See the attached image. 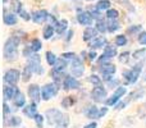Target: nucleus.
Masks as SVG:
<instances>
[{"label": "nucleus", "mask_w": 146, "mask_h": 128, "mask_svg": "<svg viewBox=\"0 0 146 128\" xmlns=\"http://www.w3.org/2000/svg\"><path fill=\"white\" fill-rule=\"evenodd\" d=\"M145 53H146V49L142 48V49H139V50H135L133 54H132V58L133 59H141L145 56Z\"/></svg>", "instance_id": "58836bf2"}, {"label": "nucleus", "mask_w": 146, "mask_h": 128, "mask_svg": "<svg viewBox=\"0 0 146 128\" xmlns=\"http://www.w3.org/2000/svg\"><path fill=\"white\" fill-rule=\"evenodd\" d=\"M73 103H74V99L72 97V96H67V97H64L63 100H62V108H71L73 105Z\"/></svg>", "instance_id": "473e14b6"}, {"label": "nucleus", "mask_w": 146, "mask_h": 128, "mask_svg": "<svg viewBox=\"0 0 146 128\" xmlns=\"http://www.w3.org/2000/svg\"><path fill=\"white\" fill-rule=\"evenodd\" d=\"M100 73L104 76V77H111L114 73L117 72V67L114 64H110V63H105V64H101V67L99 68Z\"/></svg>", "instance_id": "2eb2a0df"}, {"label": "nucleus", "mask_w": 146, "mask_h": 128, "mask_svg": "<svg viewBox=\"0 0 146 128\" xmlns=\"http://www.w3.org/2000/svg\"><path fill=\"white\" fill-rule=\"evenodd\" d=\"M105 48L106 46V38L104 36H99V37H95L94 40H91L90 42V48L91 49H100V48Z\"/></svg>", "instance_id": "f3484780"}, {"label": "nucleus", "mask_w": 146, "mask_h": 128, "mask_svg": "<svg viewBox=\"0 0 146 128\" xmlns=\"http://www.w3.org/2000/svg\"><path fill=\"white\" fill-rule=\"evenodd\" d=\"M95 58H96V53L95 51H90V53H88V59H90V60H94Z\"/></svg>", "instance_id": "6e6d98bb"}, {"label": "nucleus", "mask_w": 146, "mask_h": 128, "mask_svg": "<svg viewBox=\"0 0 146 128\" xmlns=\"http://www.w3.org/2000/svg\"><path fill=\"white\" fill-rule=\"evenodd\" d=\"M21 38H22L21 36H15L14 33L7 40L4 45V50H3L4 59L7 62H13L18 58V45L21 44Z\"/></svg>", "instance_id": "f257e3e1"}, {"label": "nucleus", "mask_w": 146, "mask_h": 128, "mask_svg": "<svg viewBox=\"0 0 146 128\" xmlns=\"http://www.w3.org/2000/svg\"><path fill=\"white\" fill-rule=\"evenodd\" d=\"M13 104H14V106H17V108H23L26 104V97L25 95H23V92H18L17 96H15L14 99H13Z\"/></svg>", "instance_id": "412c9836"}, {"label": "nucleus", "mask_w": 146, "mask_h": 128, "mask_svg": "<svg viewBox=\"0 0 146 128\" xmlns=\"http://www.w3.org/2000/svg\"><path fill=\"white\" fill-rule=\"evenodd\" d=\"M36 104L31 103L28 104V105H26L25 108H23V114H25L26 117H28V118H32L35 119L36 115H37V108H36Z\"/></svg>", "instance_id": "dca6fc26"}, {"label": "nucleus", "mask_w": 146, "mask_h": 128, "mask_svg": "<svg viewBox=\"0 0 146 128\" xmlns=\"http://www.w3.org/2000/svg\"><path fill=\"white\" fill-rule=\"evenodd\" d=\"M19 88L17 86H13V85H7L4 86V90H3V95H4L5 101L7 100H13V99L17 96V94L19 92Z\"/></svg>", "instance_id": "ddd939ff"}, {"label": "nucleus", "mask_w": 146, "mask_h": 128, "mask_svg": "<svg viewBox=\"0 0 146 128\" xmlns=\"http://www.w3.org/2000/svg\"><path fill=\"white\" fill-rule=\"evenodd\" d=\"M28 96H30L31 101H32L33 104H36L37 105L38 103L41 101V88L38 87L36 83H32V85L28 86Z\"/></svg>", "instance_id": "9d476101"}, {"label": "nucleus", "mask_w": 146, "mask_h": 128, "mask_svg": "<svg viewBox=\"0 0 146 128\" xmlns=\"http://www.w3.org/2000/svg\"><path fill=\"white\" fill-rule=\"evenodd\" d=\"M91 15H92V18L94 19H101V14H100V10L99 9H94V10H91Z\"/></svg>", "instance_id": "09e8293b"}, {"label": "nucleus", "mask_w": 146, "mask_h": 128, "mask_svg": "<svg viewBox=\"0 0 146 128\" xmlns=\"http://www.w3.org/2000/svg\"><path fill=\"white\" fill-rule=\"evenodd\" d=\"M115 45L117 46H126L127 45V36L118 35L115 37Z\"/></svg>", "instance_id": "c9c22d12"}, {"label": "nucleus", "mask_w": 146, "mask_h": 128, "mask_svg": "<svg viewBox=\"0 0 146 128\" xmlns=\"http://www.w3.org/2000/svg\"><path fill=\"white\" fill-rule=\"evenodd\" d=\"M19 15H21V17H22L23 19H25V21H30V19H32V15H30V14H28L27 12H26V10H23V9L21 10Z\"/></svg>", "instance_id": "8fccbe9b"}, {"label": "nucleus", "mask_w": 146, "mask_h": 128, "mask_svg": "<svg viewBox=\"0 0 146 128\" xmlns=\"http://www.w3.org/2000/svg\"><path fill=\"white\" fill-rule=\"evenodd\" d=\"M98 127V124H96V122H91V123H88V124H86L83 128H96Z\"/></svg>", "instance_id": "864d4df0"}, {"label": "nucleus", "mask_w": 146, "mask_h": 128, "mask_svg": "<svg viewBox=\"0 0 146 128\" xmlns=\"http://www.w3.org/2000/svg\"><path fill=\"white\" fill-rule=\"evenodd\" d=\"M10 5H12L13 12L18 13V14H19L21 10L23 9V8H22V3H21L19 0H10Z\"/></svg>", "instance_id": "2f4dec72"}, {"label": "nucleus", "mask_w": 146, "mask_h": 128, "mask_svg": "<svg viewBox=\"0 0 146 128\" xmlns=\"http://www.w3.org/2000/svg\"><path fill=\"white\" fill-rule=\"evenodd\" d=\"M145 95V88H139L137 91H135V92H132L131 94V99L132 100H137V99H140V97H142V96Z\"/></svg>", "instance_id": "4c0bfd02"}, {"label": "nucleus", "mask_w": 146, "mask_h": 128, "mask_svg": "<svg viewBox=\"0 0 146 128\" xmlns=\"http://www.w3.org/2000/svg\"><path fill=\"white\" fill-rule=\"evenodd\" d=\"M103 55L106 56L108 59H111V58H114V56H117V49H115V46L106 45L105 48H104Z\"/></svg>", "instance_id": "4be33fe9"}, {"label": "nucleus", "mask_w": 146, "mask_h": 128, "mask_svg": "<svg viewBox=\"0 0 146 128\" xmlns=\"http://www.w3.org/2000/svg\"><path fill=\"white\" fill-rule=\"evenodd\" d=\"M27 67L30 68L33 73H36V74H38V76H41L44 73V68H42V65H41V58L37 53L32 54V55L28 58Z\"/></svg>", "instance_id": "7ed1b4c3"}, {"label": "nucleus", "mask_w": 146, "mask_h": 128, "mask_svg": "<svg viewBox=\"0 0 146 128\" xmlns=\"http://www.w3.org/2000/svg\"><path fill=\"white\" fill-rule=\"evenodd\" d=\"M142 78H144V81H146V68H145V72H144V77H142Z\"/></svg>", "instance_id": "13d9d810"}, {"label": "nucleus", "mask_w": 146, "mask_h": 128, "mask_svg": "<svg viewBox=\"0 0 146 128\" xmlns=\"http://www.w3.org/2000/svg\"><path fill=\"white\" fill-rule=\"evenodd\" d=\"M32 21L35 23H37V25H41V23H44L48 18H50V15H49V13L46 12V10H37V12H33L32 14Z\"/></svg>", "instance_id": "4468645a"}, {"label": "nucleus", "mask_w": 146, "mask_h": 128, "mask_svg": "<svg viewBox=\"0 0 146 128\" xmlns=\"http://www.w3.org/2000/svg\"><path fill=\"white\" fill-rule=\"evenodd\" d=\"M31 49H32L33 53H37V51L41 50V48H42V44H41V41L38 40V38H33L32 41H31Z\"/></svg>", "instance_id": "c85d7f7f"}, {"label": "nucleus", "mask_w": 146, "mask_h": 128, "mask_svg": "<svg viewBox=\"0 0 146 128\" xmlns=\"http://www.w3.org/2000/svg\"><path fill=\"white\" fill-rule=\"evenodd\" d=\"M106 81H108V86L109 87H115L118 88L119 87V83H121V81L118 80V78H113V77H106Z\"/></svg>", "instance_id": "f704fd0d"}, {"label": "nucleus", "mask_w": 146, "mask_h": 128, "mask_svg": "<svg viewBox=\"0 0 146 128\" xmlns=\"http://www.w3.org/2000/svg\"><path fill=\"white\" fill-rule=\"evenodd\" d=\"M4 1H7V0H4Z\"/></svg>", "instance_id": "052dcab7"}, {"label": "nucleus", "mask_w": 146, "mask_h": 128, "mask_svg": "<svg viewBox=\"0 0 146 128\" xmlns=\"http://www.w3.org/2000/svg\"><path fill=\"white\" fill-rule=\"evenodd\" d=\"M131 53L129 51H124V53H122L121 55H119V62L121 63H127V62L129 60V58H131Z\"/></svg>", "instance_id": "37998d69"}, {"label": "nucleus", "mask_w": 146, "mask_h": 128, "mask_svg": "<svg viewBox=\"0 0 146 128\" xmlns=\"http://www.w3.org/2000/svg\"><path fill=\"white\" fill-rule=\"evenodd\" d=\"M119 28H121V26H119V23L117 22V19L110 21V22L108 23V31L109 32H115V31L119 30Z\"/></svg>", "instance_id": "72a5a7b5"}, {"label": "nucleus", "mask_w": 146, "mask_h": 128, "mask_svg": "<svg viewBox=\"0 0 146 128\" xmlns=\"http://www.w3.org/2000/svg\"><path fill=\"white\" fill-rule=\"evenodd\" d=\"M127 94V88L124 87V86H119L118 88H115V91H114V94L110 96V97L106 99L105 104L108 106H114L118 104V101L121 100V97H123L124 95Z\"/></svg>", "instance_id": "423d86ee"}, {"label": "nucleus", "mask_w": 146, "mask_h": 128, "mask_svg": "<svg viewBox=\"0 0 146 128\" xmlns=\"http://www.w3.org/2000/svg\"><path fill=\"white\" fill-rule=\"evenodd\" d=\"M58 90H59V87L55 82L45 85L41 88V97H42V100H45V101L50 100L51 97H54V96L58 94Z\"/></svg>", "instance_id": "39448f33"}, {"label": "nucleus", "mask_w": 146, "mask_h": 128, "mask_svg": "<svg viewBox=\"0 0 146 128\" xmlns=\"http://www.w3.org/2000/svg\"><path fill=\"white\" fill-rule=\"evenodd\" d=\"M96 9L101 10H109L110 9V1L109 0H100V1L96 4Z\"/></svg>", "instance_id": "bb28decb"}, {"label": "nucleus", "mask_w": 146, "mask_h": 128, "mask_svg": "<svg viewBox=\"0 0 146 128\" xmlns=\"http://www.w3.org/2000/svg\"><path fill=\"white\" fill-rule=\"evenodd\" d=\"M67 26H68L67 19H62V21H59L55 26H53V27L55 28V31H56V33H58V35H63L64 31L67 30Z\"/></svg>", "instance_id": "b1692460"}, {"label": "nucleus", "mask_w": 146, "mask_h": 128, "mask_svg": "<svg viewBox=\"0 0 146 128\" xmlns=\"http://www.w3.org/2000/svg\"><path fill=\"white\" fill-rule=\"evenodd\" d=\"M99 113H100V110L98 109V106L92 105L90 106V108L86 110V117H87L88 119H95V118H99Z\"/></svg>", "instance_id": "5701e85b"}, {"label": "nucleus", "mask_w": 146, "mask_h": 128, "mask_svg": "<svg viewBox=\"0 0 146 128\" xmlns=\"http://www.w3.org/2000/svg\"><path fill=\"white\" fill-rule=\"evenodd\" d=\"M19 77H22V73L18 69H8L4 73V82L8 83V85L15 86L19 81Z\"/></svg>", "instance_id": "6e6552de"}, {"label": "nucleus", "mask_w": 146, "mask_h": 128, "mask_svg": "<svg viewBox=\"0 0 146 128\" xmlns=\"http://www.w3.org/2000/svg\"><path fill=\"white\" fill-rule=\"evenodd\" d=\"M106 113H108V108H106V106L101 108V109H100V113H99V118H103V117L105 115Z\"/></svg>", "instance_id": "603ef678"}, {"label": "nucleus", "mask_w": 146, "mask_h": 128, "mask_svg": "<svg viewBox=\"0 0 146 128\" xmlns=\"http://www.w3.org/2000/svg\"><path fill=\"white\" fill-rule=\"evenodd\" d=\"M81 87L80 81L76 77H72V76H67L63 81V88L64 90H77V88Z\"/></svg>", "instance_id": "9b49d317"}, {"label": "nucleus", "mask_w": 146, "mask_h": 128, "mask_svg": "<svg viewBox=\"0 0 146 128\" xmlns=\"http://www.w3.org/2000/svg\"><path fill=\"white\" fill-rule=\"evenodd\" d=\"M35 122H36V126L37 128H42V124H44V115H41V114H37L35 118Z\"/></svg>", "instance_id": "a18cd8bd"}, {"label": "nucleus", "mask_w": 146, "mask_h": 128, "mask_svg": "<svg viewBox=\"0 0 146 128\" xmlns=\"http://www.w3.org/2000/svg\"><path fill=\"white\" fill-rule=\"evenodd\" d=\"M10 111V109H9V106H8V104H7V101H4V104H3V113H4V117L7 115L8 113Z\"/></svg>", "instance_id": "3c124183"}, {"label": "nucleus", "mask_w": 146, "mask_h": 128, "mask_svg": "<svg viewBox=\"0 0 146 128\" xmlns=\"http://www.w3.org/2000/svg\"><path fill=\"white\" fill-rule=\"evenodd\" d=\"M32 70L30 69V68L26 65L25 68H23V70H22V81L23 82H28V81L31 80V76H32Z\"/></svg>", "instance_id": "cd10ccee"}, {"label": "nucleus", "mask_w": 146, "mask_h": 128, "mask_svg": "<svg viewBox=\"0 0 146 128\" xmlns=\"http://www.w3.org/2000/svg\"><path fill=\"white\" fill-rule=\"evenodd\" d=\"M56 60H58V58H56V55L54 53H51V51H48V53H46V62H48L49 65L54 67L56 63Z\"/></svg>", "instance_id": "7c9ffc66"}, {"label": "nucleus", "mask_w": 146, "mask_h": 128, "mask_svg": "<svg viewBox=\"0 0 146 128\" xmlns=\"http://www.w3.org/2000/svg\"><path fill=\"white\" fill-rule=\"evenodd\" d=\"M85 72V67H83V62L80 56H76L71 62V73L73 77H81Z\"/></svg>", "instance_id": "0eeeda50"}, {"label": "nucleus", "mask_w": 146, "mask_h": 128, "mask_svg": "<svg viewBox=\"0 0 146 128\" xmlns=\"http://www.w3.org/2000/svg\"><path fill=\"white\" fill-rule=\"evenodd\" d=\"M88 82H91L92 85H95V86H100L101 85V78L98 77L96 74H91L90 77H88Z\"/></svg>", "instance_id": "a19ab883"}, {"label": "nucleus", "mask_w": 146, "mask_h": 128, "mask_svg": "<svg viewBox=\"0 0 146 128\" xmlns=\"http://www.w3.org/2000/svg\"><path fill=\"white\" fill-rule=\"evenodd\" d=\"M106 90L103 87V85L100 86H95L91 91V97L95 103H103V101H106Z\"/></svg>", "instance_id": "1a4fd4ad"}, {"label": "nucleus", "mask_w": 146, "mask_h": 128, "mask_svg": "<svg viewBox=\"0 0 146 128\" xmlns=\"http://www.w3.org/2000/svg\"><path fill=\"white\" fill-rule=\"evenodd\" d=\"M76 56H77V55H76L74 53H63V54H62V58L66 59V60H71V62L76 58Z\"/></svg>", "instance_id": "49530a36"}, {"label": "nucleus", "mask_w": 146, "mask_h": 128, "mask_svg": "<svg viewBox=\"0 0 146 128\" xmlns=\"http://www.w3.org/2000/svg\"><path fill=\"white\" fill-rule=\"evenodd\" d=\"M67 60L66 59H63V58H60V59H58L56 60V63H55V65H54V69H56V70H60V72H64V69L67 68Z\"/></svg>", "instance_id": "393cba45"}, {"label": "nucleus", "mask_w": 146, "mask_h": 128, "mask_svg": "<svg viewBox=\"0 0 146 128\" xmlns=\"http://www.w3.org/2000/svg\"><path fill=\"white\" fill-rule=\"evenodd\" d=\"M137 32H142L141 26H139V25L131 26V27H128V30H127V33H137Z\"/></svg>", "instance_id": "c03bdc74"}, {"label": "nucleus", "mask_w": 146, "mask_h": 128, "mask_svg": "<svg viewBox=\"0 0 146 128\" xmlns=\"http://www.w3.org/2000/svg\"><path fill=\"white\" fill-rule=\"evenodd\" d=\"M139 42L141 45H146V31H142L139 33Z\"/></svg>", "instance_id": "de8ad7c7"}, {"label": "nucleus", "mask_w": 146, "mask_h": 128, "mask_svg": "<svg viewBox=\"0 0 146 128\" xmlns=\"http://www.w3.org/2000/svg\"><path fill=\"white\" fill-rule=\"evenodd\" d=\"M142 67H144V62H139L137 64L133 65L132 69H126L122 73V77L126 80V85H133L137 82L140 74L142 72Z\"/></svg>", "instance_id": "f03ea898"}, {"label": "nucleus", "mask_w": 146, "mask_h": 128, "mask_svg": "<svg viewBox=\"0 0 146 128\" xmlns=\"http://www.w3.org/2000/svg\"><path fill=\"white\" fill-rule=\"evenodd\" d=\"M3 21H4V23L7 26L17 25V17H15V14H13V13H9V14H8V13L5 12V9H4V17H3Z\"/></svg>", "instance_id": "aec40b11"}, {"label": "nucleus", "mask_w": 146, "mask_h": 128, "mask_svg": "<svg viewBox=\"0 0 146 128\" xmlns=\"http://www.w3.org/2000/svg\"><path fill=\"white\" fill-rule=\"evenodd\" d=\"M77 21L80 25L82 26H91L92 25V15H91L90 12H81L80 9H78V13H77Z\"/></svg>", "instance_id": "f8f14e48"}, {"label": "nucleus", "mask_w": 146, "mask_h": 128, "mask_svg": "<svg viewBox=\"0 0 146 128\" xmlns=\"http://www.w3.org/2000/svg\"><path fill=\"white\" fill-rule=\"evenodd\" d=\"M45 117L50 126H58L62 122V119H63L64 114L62 113L59 109H49V110H46Z\"/></svg>", "instance_id": "20e7f679"}, {"label": "nucleus", "mask_w": 146, "mask_h": 128, "mask_svg": "<svg viewBox=\"0 0 146 128\" xmlns=\"http://www.w3.org/2000/svg\"><path fill=\"white\" fill-rule=\"evenodd\" d=\"M42 35H44V38H46V40H49V38L51 37V36L54 35V27L51 25H48V26H45V28H44V32H42Z\"/></svg>", "instance_id": "c756f323"}, {"label": "nucleus", "mask_w": 146, "mask_h": 128, "mask_svg": "<svg viewBox=\"0 0 146 128\" xmlns=\"http://www.w3.org/2000/svg\"><path fill=\"white\" fill-rule=\"evenodd\" d=\"M50 77L53 78V81L56 85H59V83H62V81H64V78H66L67 76L64 74V72H60V70H56L53 68V69L50 70Z\"/></svg>", "instance_id": "a211bd4d"}, {"label": "nucleus", "mask_w": 146, "mask_h": 128, "mask_svg": "<svg viewBox=\"0 0 146 128\" xmlns=\"http://www.w3.org/2000/svg\"><path fill=\"white\" fill-rule=\"evenodd\" d=\"M87 1H92V0H87Z\"/></svg>", "instance_id": "bf43d9fd"}, {"label": "nucleus", "mask_w": 146, "mask_h": 128, "mask_svg": "<svg viewBox=\"0 0 146 128\" xmlns=\"http://www.w3.org/2000/svg\"><path fill=\"white\" fill-rule=\"evenodd\" d=\"M96 30H98L99 32H101V33L106 32V31H108V23H106L103 18H101V19H99L98 23H96Z\"/></svg>", "instance_id": "a878e982"}, {"label": "nucleus", "mask_w": 146, "mask_h": 128, "mask_svg": "<svg viewBox=\"0 0 146 128\" xmlns=\"http://www.w3.org/2000/svg\"><path fill=\"white\" fill-rule=\"evenodd\" d=\"M124 106H126V103H119L115 105V109H123Z\"/></svg>", "instance_id": "4d7b16f0"}, {"label": "nucleus", "mask_w": 146, "mask_h": 128, "mask_svg": "<svg viewBox=\"0 0 146 128\" xmlns=\"http://www.w3.org/2000/svg\"><path fill=\"white\" fill-rule=\"evenodd\" d=\"M21 123H22V119L19 118V117H10L9 118V126L10 127H18L21 126Z\"/></svg>", "instance_id": "e433bc0d"}, {"label": "nucleus", "mask_w": 146, "mask_h": 128, "mask_svg": "<svg viewBox=\"0 0 146 128\" xmlns=\"http://www.w3.org/2000/svg\"><path fill=\"white\" fill-rule=\"evenodd\" d=\"M72 37H73V31H72V30H69V31H68V33H67L66 40H67V41H71V40H72Z\"/></svg>", "instance_id": "5fc2aeb1"}, {"label": "nucleus", "mask_w": 146, "mask_h": 128, "mask_svg": "<svg viewBox=\"0 0 146 128\" xmlns=\"http://www.w3.org/2000/svg\"><path fill=\"white\" fill-rule=\"evenodd\" d=\"M99 31L96 30V28L94 27H87L85 31H83V41H90V40H94V38L96 37V33H98Z\"/></svg>", "instance_id": "6ab92c4d"}, {"label": "nucleus", "mask_w": 146, "mask_h": 128, "mask_svg": "<svg viewBox=\"0 0 146 128\" xmlns=\"http://www.w3.org/2000/svg\"><path fill=\"white\" fill-rule=\"evenodd\" d=\"M68 124H69V117L67 115V114H64L63 119H62V122L58 124V128H68Z\"/></svg>", "instance_id": "79ce46f5"}, {"label": "nucleus", "mask_w": 146, "mask_h": 128, "mask_svg": "<svg viewBox=\"0 0 146 128\" xmlns=\"http://www.w3.org/2000/svg\"><path fill=\"white\" fill-rule=\"evenodd\" d=\"M118 15H119V13H118V10H115V9H109L108 12H106V18H109L110 21L117 19Z\"/></svg>", "instance_id": "ea45409f"}]
</instances>
